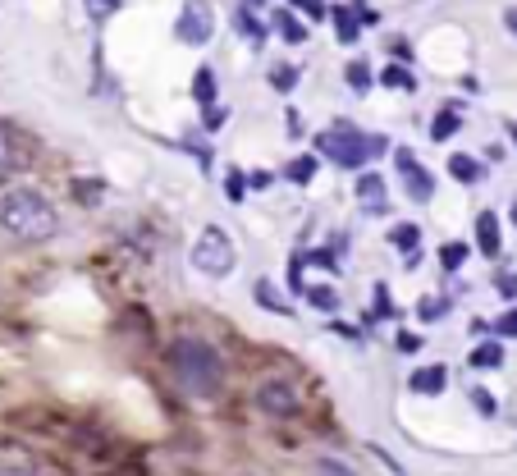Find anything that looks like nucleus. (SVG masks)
I'll return each instance as SVG.
<instances>
[{
  "instance_id": "nucleus-19",
  "label": "nucleus",
  "mask_w": 517,
  "mask_h": 476,
  "mask_svg": "<svg viewBox=\"0 0 517 476\" xmlns=\"http://www.w3.org/2000/svg\"><path fill=\"white\" fill-rule=\"evenodd\" d=\"M19 165V147H14V133L0 124V174H10Z\"/></svg>"
},
{
  "instance_id": "nucleus-28",
  "label": "nucleus",
  "mask_w": 517,
  "mask_h": 476,
  "mask_svg": "<svg viewBox=\"0 0 517 476\" xmlns=\"http://www.w3.org/2000/svg\"><path fill=\"white\" fill-rule=\"evenodd\" d=\"M444 307H449L444 298H421V303H417V316H421V321H440Z\"/></svg>"
},
{
  "instance_id": "nucleus-6",
  "label": "nucleus",
  "mask_w": 517,
  "mask_h": 476,
  "mask_svg": "<svg viewBox=\"0 0 517 476\" xmlns=\"http://www.w3.org/2000/svg\"><path fill=\"white\" fill-rule=\"evenodd\" d=\"M257 403L266 412H275V417H289V412H298V394H293V385H284V380H270V385H261Z\"/></svg>"
},
{
  "instance_id": "nucleus-10",
  "label": "nucleus",
  "mask_w": 517,
  "mask_h": 476,
  "mask_svg": "<svg viewBox=\"0 0 517 476\" xmlns=\"http://www.w3.org/2000/svg\"><path fill=\"white\" fill-rule=\"evenodd\" d=\"M357 197H362V206H367L371 216L389 211V202H385V179H380V174H371V170L357 179Z\"/></svg>"
},
{
  "instance_id": "nucleus-1",
  "label": "nucleus",
  "mask_w": 517,
  "mask_h": 476,
  "mask_svg": "<svg viewBox=\"0 0 517 476\" xmlns=\"http://www.w3.org/2000/svg\"><path fill=\"white\" fill-rule=\"evenodd\" d=\"M170 371L179 380V390H188L193 399H211L220 390V376H225L216 348L202 344V339H179L170 348Z\"/></svg>"
},
{
  "instance_id": "nucleus-12",
  "label": "nucleus",
  "mask_w": 517,
  "mask_h": 476,
  "mask_svg": "<svg viewBox=\"0 0 517 476\" xmlns=\"http://www.w3.org/2000/svg\"><path fill=\"white\" fill-rule=\"evenodd\" d=\"M330 19H334V28H339V42H357V37H362V14L344 10V5H334Z\"/></svg>"
},
{
  "instance_id": "nucleus-13",
  "label": "nucleus",
  "mask_w": 517,
  "mask_h": 476,
  "mask_svg": "<svg viewBox=\"0 0 517 476\" xmlns=\"http://www.w3.org/2000/svg\"><path fill=\"white\" fill-rule=\"evenodd\" d=\"M458 124H463V110H458V106H444L440 115L431 119V138H435V142L453 138V133H458Z\"/></svg>"
},
{
  "instance_id": "nucleus-22",
  "label": "nucleus",
  "mask_w": 517,
  "mask_h": 476,
  "mask_svg": "<svg viewBox=\"0 0 517 476\" xmlns=\"http://www.w3.org/2000/svg\"><path fill=\"white\" fill-rule=\"evenodd\" d=\"M380 83H385V87H394V92H412V87H417V78H412L403 65H389L385 74H380Z\"/></svg>"
},
{
  "instance_id": "nucleus-38",
  "label": "nucleus",
  "mask_w": 517,
  "mask_h": 476,
  "mask_svg": "<svg viewBox=\"0 0 517 476\" xmlns=\"http://www.w3.org/2000/svg\"><path fill=\"white\" fill-rule=\"evenodd\" d=\"M399 348H403V353H417V348H421V335H399Z\"/></svg>"
},
{
  "instance_id": "nucleus-29",
  "label": "nucleus",
  "mask_w": 517,
  "mask_h": 476,
  "mask_svg": "<svg viewBox=\"0 0 517 476\" xmlns=\"http://www.w3.org/2000/svg\"><path fill=\"white\" fill-rule=\"evenodd\" d=\"M238 28H243V37H252V42H261V37H266V28H261V23H252L248 10L238 14Z\"/></svg>"
},
{
  "instance_id": "nucleus-17",
  "label": "nucleus",
  "mask_w": 517,
  "mask_h": 476,
  "mask_svg": "<svg viewBox=\"0 0 517 476\" xmlns=\"http://www.w3.org/2000/svg\"><path fill=\"white\" fill-rule=\"evenodd\" d=\"M307 303H312L316 312H339V293H334L330 284H316V289H307Z\"/></svg>"
},
{
  "instance_id": "nucleus-21",
  "label": "nucleus",
  "mask_w": 517,
  "mask_h": 476,
  "mask_svg": "<svg viewBox=\"0 0 517 476\" xmlns=\"http://www.w3.org/2000/svg\"><path fill=\"white\" fill-rule=\"evenodd\" d=\"M257 303H261V307H270V312H275V316H289V312H293V307L284 303V298H280V293H275V289H270L266 280H257Z\"/></svg>"
},
{
  "instance_id": "nucleus-14",
  "label": "nucleus",
  "mask_w": 517,
  "mask_h": 476,
  "mask_svg": "<svg viewBox=\"0 0 517 476\" xmlns=\"http://www.w3.org/2000/svg\"><path fill=\"white\" fill-rule=\"evenodd\" d=\"M193 97H197V106H216V74H211V69H197Z\"/></svg>"
},
{
  "instance_id": "nucleus-37",
  "label": "nucleus",
  "mask_w": 517,
  "mask_h": 476,
  "mask_svg": "<svg viewBox=\"0 0 517 476\" xmlns=\"http://www.w3.org/2000/svg\"><path fill=\"white\" fill-rule=\"evenodd\" d=\"M293 5H298V10H307V14H312V19H321V14H325V5H321V0H293Z\"/></svg>"
},
{
  "instance_id": "nucleus-30",
  "label": "nucleus",
  "mask_w": 517,
  "mask_h": 476,
  "mask_svg": "<svg viewBox=\"0 0 517 476\" xmlns=\"http://www.w3.org/2000/svg\"><path fill=\"white\" fill-rule=\"evenodd\" d=\"M87 10H92V19H106L119 10V0H87Z\"/></svg>"
},
{
  "instance_id": "nucleus-7",
  "label": "nucleus",
  "mask_w": 517,
  "mask_h": 476,
  "mask_svg": "<svg viewBox=\"0 0 517 476\" xmlns=\"http://www.w3.org/2000/svg\"><path fill=\"white\" fill-rule=\"evenodd\" d=\"M394 161H399V170H403V184H408V193L417 197V202H426V197L435 193V184H431V174H426V170L417 165V156H412L408 147H403V152L394 156Z\"/></svg>"
},
{
  "instance_id": "nucleus-4",
  "label": "nucleus",
  "mask_w": 517,
  "mask_h": 476,
  "mask_svg": "<svg viewBox=\"0 0 517 476\" xmlns=\"http://www.w3.org/2000/svg\"><path fill=\"white\" fill-rule=\"evenodd\" d=\"M234 261H238V252H234V238L225 234V229H202V238L193 243V266L202 275H211V280H225L229 271H234Z\"/></svg>"
},
{
  "instance_id": "nucleus-25",
  "label": "nucleus",
  "mask_w": 517,
  "mask_h": 476,
  "mask_svg": "<svg viewBox=\"0 0 517 476\" xmlns=\"http://www.w3.org/2000/svg\"><path fill=\"white\" fill-rule=\"evenodd\" d=\"M344 78H348V87H353V92H367V87L376 83V78H371V69L362 65V60H353V65L344 69Z\"/></svg>"
},
{
  "instance_id": "nucleus-3",
  "label": "nucleus",
  "mask_w": 517,
  "mask_h": 476,
  "mask_svg": "<svg viewBox=\"0 0 517 476\" xmlns=\"http://www.w3.org/2000/svg\"><path fill=\"white\" fill-rule=\"evenodd\" d=\"M316 147H321V152L330 156L334 165L357 170V165H367V156H376L385 142H380V138H367V133H357L353 124H334V129H325L321 138H316Z\"/></svg>"
},
{
  "instance_id": "nucleus-15",
  "label": "nucleus",
  "mask_w": 517,
  "mask_h": 476,
  "mask_svg": "<svg viewBox=\"0 0 517 476\" xmlns=\"http://www.w3.org/2000/svg\"><path fill=\"white\" fill-rule=\"evenodd\" d=\"M270 23L280 28V37H284V42H293V46H298V42H307V28H302V23L293 19L289 10H280V14H275V19H270Z\"/></svg>"
},
{
  "instance_id": "nucleus-20",
  "label": "nucleus",
  "mask_w": 517,
  "mask_h": 476,
  "mask_svg": "<svg viewBox=\"0 0 517 476\" xmlns=\"http://www.w3.org/2000/svg\"><path fill=\"white\" fill-rule=\"evenodd\" d=\"M69 193H74L83 206H97L101 193H106V184H97V179H78V184H69Z\"/></svg>"
},
{
  "instance_id": "nucleus-33",
  "label": "nucleus",
  "mask_w": 517,
  "mask_h": 476,
  "mask_svg": "<svg viewBox=\"0 0 517 476\" xmlns=\"http://www.w3.org/2000/svg\"><path fill=\"white\" fill-rule=\"evenodd\" d=\"M495 330H499V335H517V307H513V312H504V316H499V325H495Z\"/></svg>"
},
{
  "instance_id": "nucleus-39",
  "label": "nucleus",
  "mask_w": 517,
  "mask_h": 476,
  "mask_svg": "<svg viewBox=\"0 0 517 476\" xmlns=\"http://www.w3.org/2000/svg\"><path fill=\"white\" fill-rule=\"evenodd\" d=\"M504 23H508V33H513V37H517V5H513V10H508V14H504Z\"/></svg>"
},
{
  "instance_id": "nucleus-18",
  "label": "nucleus",
  "mask_w": 517,
  "mask_h": 476,
  "mask_svg": "<svg viewBox=\"0 0 517 476\" xmlns=\"http://www.w3.org/2000/svg\"><path fill=\"white\" fill-rule=\"evenodd\" d=\"M284 179H289V184H312L316 179V156H298V161L284 170Z\"/></svg>"
},
{
  "instance_id": "nucleus-16",
  "label": "nucleus",
  "mask_w": 517,
  "mask_h": 476,
  "mask_svg": "<svg viewBox=\"0 0 517 476\" xmlns=\"http://www.w3.org/2000/svg\"><path fill=\"white\" fill-rule=\"evenodd\" d=\"M417 238H421V229L417 225H394L389 229V243H394V252H417Z\"/></svg>"
},
{
  "instance_id": "nucleus-8",
  "label": "nucleus",
  "mask_w": 517,
  "mask_h": 476,
  "mask_svg": "<svg viewBox=\"0 0 517 476\" xmlns=\"http://www.w3.org/2000/svg\"><path fill=\"white\" fill-rule=\"evenodd\" d=\"M476 248H481V257H499V252H504L495 211H481V216H476Z\"/></svg>"
},
{
  "instance_id": "nucleus-9",
  "label": "nucleus",
  "mask_w": 517,
  "mask_h": 476,
  "mask_svg": "<svg viewBox=\"0 0 517 476\" xmlns=\"http://www.w3.org/2000/svg\"><path fill=\"white\" fill-rule=\"evenodd\" d=\"M444 385H449V367H444V362L412 371V380H408V390H412V394H426V399H431V394H440Z\"/></svg>"
},
{
  "instance_id": "nucleus-23",
  "label": "nucleus",
  "mask_w": 517,
  "mask_h": 476,
  "mask_svg": "<svg viewBox=\"0 0 517 476\" xmlns=\"http://www.w3.org/2000/svg\"><path fill=\"white\" fill-rule=\"evenodd\" d=\"M467 362H472V367H499V362H504V348L499 344H476Z\"/></svg>"
},
{
  "instance_id": "nucleus-11",
  "label": "nucleus",
  "mask_w": 517,
  "mask_h": 476,
  "mask_svg": "<svg viewBox=\"0 0 517 476\" xmlns=\"http://www.w3.org/2000/svg\"><path fill=\"white\" fill-rule=\"evenodd\" d=\"M449 174L453 179H458V184H481L485 179V170H481V161H476V156H449Z\"/></svg>"
},
{
  "instance_id": "nucleus-41",
  "label": "nucleus",
  "mask_w": 517,
  "mask_h": 476,
  "mask_svg": "<svg viewBox=\"0 0 517 476\" xmlns=\"http://www.w3.org/2000/svg\"><path fill=\"white\" fill-rule=\"evenodd\" d=\"M513 225H517V197H513Z\"/></svg>"
},
{
  "instance_id": "nucleus-24",
  "label": "nucleus",
  "mask_w": 517,
  "mask_h": 476,
  "mask_svg": "<svg viewBox=\"0 0 517 476\" xmlns=\"http://www.w3.org/2000/svg\"><path fill=\"white\" fill-rule=\"evenodd\" d=\"M467 252H472V243H444V248H440V266H444V271H458V266L467 261Z\"/></svg>"
},
{
  "instance_id": "nucleus-40",
  "label": "nucleus",
  "mask_w": 517,
  "mask_h": 476,
  "mask_svg": "<svg viewBox=\"0 0 517 476\" xmlns=\"http://www.w3.org/2000/svg\"><path fill=\"white\" fill-rule=\"evenodd\" d=\"M508 133H513V142H517V124H508Z\"/></svg>"
},
{
  "instance_id": "nucleus-5",
  "label": "nucleus",
  "mask_w": 517,
  "mask_h": 476,
  "mask_svg": "<svg viewBox=\"0 0 517 476\" xmlns=\"http://www.w3.org/2000/svg\"><path fill=\"white\" fill-rule=\"evenodd\" d=\"M179 42L184 46H206L211 42V33H216V14H211V5L206 0H184V10H179Z\"/></svg>"
},
{
  "instance_id": "nucleus-31",
  "label": "nucleus",
  "mask_w": 517,
  "mask_h": 476,
  "mask_svg": "<svg viewBox=\"0 0 517 476\" xmlns=\"http://www.w3.org/2000/svg\"><path fill=\"white\" fill-rule=\"evenodd\" d=\"M495 289L504 293V298H517V271H504V275H499Z\"/></svg>"
},
{
  "instance_id": "nucleus-35",
  "label": "nucleus",
  "mask_w": 517,
  "mask_h": 476,
  "mask_svg": "<svg viewBox=\"0 0 517 476\" xmlns=\"http://www.w3.org/2000/svg\"><path fill=\"white\" fill-rule=\"evenodd\" d=\"M316 472H339V476H344L348 463H339V458H321V463H316Z\"/></svg>"
},
{
  "instance_id": "nucleus-36",
  "label": "nucleus",
  "mask_w": 517,
  "mask_h": 476,
  "mask_svg": "<svg viewBox=\"0 0 517 476\" xmlns=\"http://www.w3.org/2000/svg\"><path fill=\"white\" fill-rule=\"evenodd\" d=\"M220 124H225V106H206V129H220Z\"/></svg>"
},
{
  "instance_id": "nucleus-32",
  "label": "nucleus",
  "mask_w": 517,
  "mask_h": 476,
  "mask_svg": "<svg viewBox=\"0 0 517 476\" xmlns=\"http://www.w3.org/2000/svg\"><path fill=\"white\" fill-rule=\"evenodd\" d=\"M243 188H248V184H243V174H229V179H225V193L234 197V202H243Z\"/></svg>"
},
{
  "instance_id": "nucleus-34",
  "label": "nucleus",
  "mask_w": 517,
  "mask_h": 476,
  "mask_svg": "<svg viewBox=\"0 0 517 476\" xmlns=\"http://www.w3.org/2000/svg\"><path fill=\"white\" fill-rule=\"evenodd\" d=\"M472 403H476V412H485V417L495 412V399H490V394H485V390H472Z\"/></svg>"
},
{
  "instance_id": "nucleus-27",
  "label": "nucleus",
  "mask_w": 517,
  "mask_h": 476,
  "mask_svg": "<svg viewBox=\"0 0 517 476\" xmlns=\"http://www.w3.org/2000/svg\"><path fill=\"white\" fill-rule=\"evenodd\" d=\"M293 83H298V69H289V65H275V69H270V87H280V92H289Z\"/></svg>"
},
{
  "instance_id": "nucleus-26",
  "label": "nucleus",
  "mask_w": 517,
  "mask_h": 476,
  "mask_svg": "<svg viewBox=\"0 0 517 476\" xmlns=\"http://www.w3.org/2000/svg\"><path fill=\"white\" fill-rule=\"evenodd\" d=\"M389 316H394V307H389V289L385 284H376V307H371L367 321H389Z\"/></svg>"
},
{
  "instance_id": "nucleus-2",
  "label": "nucleus",
  "mask_w": 517,
  "mask_h": 476,
  "mask_svg": "<svg viewBox=\"0 0 517 476\" xmlns=\"http://www.w3.org/2000/svg\"><path fill=\"white\" fill-rule=\"evenodd\" d=\"M55 225H60V220H55L51 202H46L42 193L19 188V193H10L0 202V229L23 238V243H46V238L55 234Z\"/></svg>"
}]
</instances>
